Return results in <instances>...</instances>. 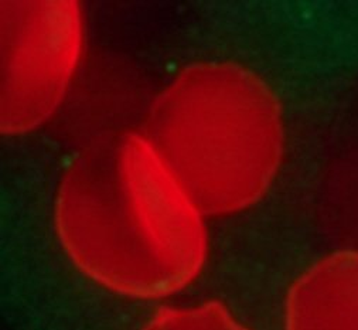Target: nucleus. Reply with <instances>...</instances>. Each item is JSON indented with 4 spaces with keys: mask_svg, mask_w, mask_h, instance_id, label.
<instances>
[{
    "mask_svg": "<svg viewBox=\"0 0 358 330\" xmlns=\"http://www.w3.org/2000/svg\"><path fill=\"white\" fill-rule=\"evenodd\" d=\"M210 220L142 127L87 142L52 200L55 237L83 277L157 306L201 277Z\"/></svg>",
    "mask_w": 358,
    "mask_h": 330,
    "instance_id": "nucleus-1",
    "label": "nucleus"
},
{
    "mask_svg": "<svg viewBox=\"0 0 358 330\" xmlns=\"http://www.w3.org/2000/svg\"><path fill=\"white\" fill-rule=\"evenodd\" d=\"M142 128L210 218L255 206L283 157L275 92L232 62H200L178 71L152 99Z\"/></svg>",
    "mask_w": 358,
    "mask_h": 330,
    "instance_id": "nucleus-2",
    "label": "nucleus"
},
{
    "mask_svg": "<svg viewBox=\"0 0 358 330\" xmlns=\"http://www.w3.org/2000/svg\"><path fill=\"white\" fill-rule=\"evenodd\" d=\"M88 16L77 0H8L0 9V127L27 136L74 98L88 66Z\"/></svg>",
    "mask_w": 358,
    "mask_h": 330,
    "instance_id": "nucleus-3",
    "label": "nucleus"
},
{
    "mask_svg": "<svg viewBox=\"0 0 358 330\" xmlns=\"http://www.w3.org/2000/svg\"><path fill=\"white\" fill-rule=\"evenodd\" d=\"M286 330H358V254L330 257L292 287Z\"/></svg>",
    "mask_w": 358,
    "mask_h": 330,
    "instance_id": "nucleus-4",
    "label": "nucleus"
},
{
    "mask_svg": "<svg viewBox=\"0 0 358 330\" xmlns=\"http://www.w3.org/2000/svg\"><path fill=\"white\" fill-rule=\"evenodd\" d=\"M143 330H251L227 305L218 301L159 305Z\"/></svg>",
    "mask_w": 358,
    "mask_h": 330,
    "instance_id": "nucleus-5",
    "label": "nucleus"
}]
</instances>
